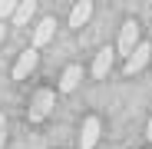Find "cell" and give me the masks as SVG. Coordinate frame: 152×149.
I'll return each instance as SVG.
<instances>
[{
    "mask_svg": "<svg viewBox=\"0 0 152 149\" xmlns=\"http://www.w3.org/2000/svg\"><path fill=\"white\" fill-rule=\"evenodd\" d=\"M53 103H56V93H53V90H40V93L33 96V103H30V119L40 123L43 116H50Z\"/></svg>",
    "mask_w": 152,
    "mask_h": 149,
    "instance_id": "1",
    "label": "cell"
},
{
    "mask_svg": "<svg viewBox=\"0 0 152 149\" xmlns=\"http://www.w3.org/2000/svg\"><path fill=\"white\" fill-rule=\"evenodd\" d=\"M136 46H139V23L136 20H126L122 30H119V50H122V53H132Z\"/></svg>",
    "mask_w": 152,
    "mask_h": 149,
    "instance_id": "2",
    "label": "cell"
},
{
    "mask_svg": "<svg viewBox=\"0 0 152 149\" xmlns=\"http://www.w3.org/2000/svg\"><path fill=\"white\" fill-rule=\"evenodd\" d=\"M37 60H40V53L30 46V50H23L20 53V60H17V66H13V80H27L30 73H33V66H37Z\"/></svg>",
    "mask_w": 152,
    "mask_h": 149,
    "instance_id": "3",
    "label": "cell"
},
{
    "mask_svg": "<svg viewBox=\"0 0 152 149\" xmlns=\"http://www.w3.org/2000/svg\"><path fill=\"white\" fill-rule=\"evenodd\" d=\"M53 33H56V20H53V17H43V20L37 23V30H33V50L46 46L50 40H53Z\"/></svg>",
    "mask_w": 152,
    "mask_h": 149,
    "instance_id": "4",
    "label": "cell"
},
{
    "mask_svg": "<svg viewBox=\"0 0 152 149\" xmlns=\"http://www.w3.org/2000/svg\"><path fill=\"white\" fill-rule=\"evenodd\" d=\"M149 57H152V43H139L132 53H129V60H126V73H139L149 63Z\"/></svg>",
    "mask_w": 152,
    "mask_h": 149,
    "instance_id": "5",
    "label": "cell"
},
{
    "mask_svg": "<svg viewBox=\"0 0 152 149\" xmlns=\"http://www.w3.org/2000/svg\"><path fill=\"white\" fill-rule=\"evenodd\" d=\"M96 139H99V119L89 116V119L83 123V133H80V149H93Z\"/></svg>",
    "mask_w": 152,
    "mask_h": 149,
    "instance_id": "6",
    "label": "cell"
},
{
    "mask_svg": "<svg viewBox=\"0 0 152 149\" xmlns=\"http://www.w3.org/2000/svg\"><path fill=\"white\" fill-rule=\"evenodd\" d=\"M80 80H83V66H66L63 70V80H60V90L63 93H73L76 86H80Z\"/></svg>",
    "mask_w": 152,
    "mask_h": 149,
    "instance_id": "7",
    "label": "cell"
},
{
    "mask_svg": "<svg viewBox=\"0 0 152 149\" xmlns=\"http://www.w3.org/2000/svg\"><path fill=\"white\" fill-rule=\"evenodd\" d=\"M109 66H113V50L106 46V50H99V53H96V60H93V76H99V80H103L106 73H109Z\"/></svg>",
    "mask_w": 152,
    "mask_h": 149,
    "instance_id": "8",
    "label": "cell"
},
{
    "mask_svg": "<svg viewBox=\"0 0 152 149\" xmlns=\"http://www.w3.org/2000/svg\"><path fill=\"white\" fill-rule=\"evenodd\" d=\"M89 17H93V4L89 0H80V4L73 7V13H69V27H83Z\"/></svg>",
    "mask_w": 152,
    "mask_h": 149,
    "instance_id": "9",
    "label": "cell"
},
{
    "mask_svg": "<svg viewBox=\"0 0 152 149\" xmlns=\"http://www.w3.org/2000/svg\"><path fill=\"white\" fill-rule=\"evenodd\" d=\"M33 10H37V4H33V0H20V4H17V10H13V23H17V27L30 23Z\"/></svg>",
    "mask_w": 152,
    "mask_h": 149,
    "instance_id": "10",
    "label": "cell"
},
{
    "mask_svg": "<svg viewBox=\"0 0 152 149\" xmlns=\"http://www.w3.org/2000/svg\"><path fill=\"white\" fill-rule=\"evenodd\" d=\"M13 10H17V0H0V23L7 17H13Z\"/></svg>",
    "mask_w": 152,
    "mask_h": 149,
    "instance_id": "11",
    "label": "cell"
},
{
    "mask_svg": "<svg viewBox=\"0 0 152 149\" xmlns=\"http://www.w3.org/2000/svg\"><path fill=\"white\" fill-rule=\"evenodd\" d=\"M4 139H7V119H4V113H0V149H4Z\"/></svg>",
    "mask_w": 152,
    "mask_h": 149,
    "instance_id": "12",
    "label": "cell"
},
{
    "mask_svg": "<svg viewBox=\"0 0 152 149\" xmlns=\"http://www.w3.org/2000/svg\"><path fill=\"white\" fill-rule=\"evenodd\" d=\"M145 136H149V142H152V119H149V129H145Z\"/></svg>",
    "mask_w": 152,
    "mask_h": 149,
    "instance_id": "13",
    "label": "cell"
},
{
    "mask_svg": "<svg viewBox=\"0 0 152 149\" xmlns=\"http://www.w3.org/2000/svg\"><path fill=\"white\" fill-rule=\"evenodd\" d=\"M0 40H4V23H0Z\"/></svg>",
    "mask_w": 152,
    "mask_h": 149,
    "instance_id": "14",
    "label": "cell"
}]
</instances>
